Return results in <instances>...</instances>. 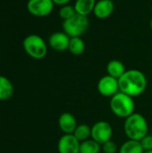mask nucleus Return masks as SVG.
Here are the masks:
<instances>
[{"label":"nucleus","mask_w":152,"mask_h":153,"mask_svg":"<svg viewBox=\"0 0 152 153\" xmlns=\"http://www.w3.org/2000/svg\"><path fill=\"white\" fill-rule=\"evenodd\" d=\"M22 47L26 54L33 59H43L47 54V45L39 35L30 34L22 41Z\"/></svg>","instance_id":"obj_4"},{"label":"nucleus","mask_w":152,"mask_h":153,"mask_svg":"<svg viewBox=\"0 0 152 153\" xmlns=\"http://www.w3.org/2000/svg\"><path fill=\"white\" fill-rule=\"evenodd\" d=\"M97 90L101 96L111 98L119 91L118 79L107 74L99 80Z\"/></svg>","instance_id":"obj_8"},{"label":"nucleus","mask_w":152,"mask_h":153,"mask_svg":"<svg viewBox=\"0 0 152 153\" xmlns=\"http://www.w3.org/2000/svg\"><path fill=\"white\" fill-rule=\"evenodd\" d=\"M80 145L73 134H64L58 141L57 150L59 153H80Z\"/></svg>","instance_id":"obj_9"},{"label":"nucleus","mask_w":152,"mask_h":153,"mask_svg":"<svg viewBox=\"0 0 152 153\" xmlns=\"http://www.w3.org/2000/svg\"><path fill=\"white\" fill-rule=\"evenodd\" d=\"M144 150L140 141L128 139L119 148L118 153H143Z\"/></svg>","instance_id":"obj_16"},{"label":"nucleus","mask_w":152,"mask_h":153,"mask_svg":"<svg viewBox=\"0 0 152 153\" xmlns=\"http://www.w3.org/2000/svg\"><path fill=\"white\" fill-rule=\"evenodd\" d=\"M150 27H151V29L152 30V17L151 19V22H150Z\"/></svg>","instance_id":"obj_24"},{"label":"nucleus","mask_w":152,"mask_h":153,"mask_svg":"<svg viewBox=\"0 0 152 153\" xmlns=\"http://www.w3.org/2000/svg\"><path fill=\"white\" fill-rule=\"evenodd\" d=\"M151 134H152V130H151Z\"/></svg>","instance_id":"obj_26"},{"label":"nucleus","mask_w":152,"mask_h":153,"mask_svg":"<svg viewBox=\"0 0 152 153\" xmlns=\"http://www.w3.org/2000/svg\"><path fill=\"white\" fill-rule=\"evenodd\" d=\"M77 126L75 117L69 112L63 113L58 118V126L64 134H73Z\"/></svg>","instance_id":"obj_12"},{"label":"nucleus","mask_w":152,"mask_h":153,"mask_svg":"<svg viewBox=\"0 0 152 153\" xmlns=\"http://www.w3.org/2000/svg\"><path fill=\"white\" fill-rule=\"evenodd\" d=\"M119 91L124 92L133 98L142 95L148 84L146 75L140 70L130 69L118 79Z\"/></svg>","instance_id":"obj_1"},{"label":"nucleus","mask_w":152,"mask_h":153,"mask_svg":"<svg viewBox=\"0 0 152 153\" xmlns=\"http://www.w3.org/2000/svg\"><path fill=\"white\" fill-rule=\"evenodd\" d=\"M144 152L152 151V134H147L140 141Z\"/></svg>","instance_id":"obj_22"},{"label":"nucleus","mask_w":152,"mask_h":153,"mask_svg":"<svg viewBox=\"0 0 152 153\" xmlns=\"http://www.w3.org/2000/svg\"><path fill=\"white\" fill-rule=\"evenodd\" d=\"M96 3V0H75L73 6L76 13L88 17L93 13Z\"/></svg>","instance_id":"obj_13"},{"label":"nucleus","mask_w":152,"mask_h":153,"mask_svg":"<svg viewBox=\"0 0 152 153\" xmlns=\"http://www.w3.org/2000/svg\"><path fill=\"white\" fill-rule=\"evenodd\" d=\"M125 66L123 62L117 59H113L109 61L107 65V73L108 75L119 79L125 73Z\"/></svg>","instance_id":"obj_14"},{"label":"nucleus","mask_w":152,"mask_h":153,"mask_svg":"<svg viewBox=\"0 0 152 153\" xmlns=\"http://www.w3.org/2000/svg\"><path fill=\"white\" fill-rule=\"evenodd\" d=\"M58 14H59V17L63 21H65V20H68L71 17H73L74 14H76V12H75V9H74L73 5L65 4V5L61 6V8L59 9Z\"/></svg>","instance_id":"obj_20"},{"label":"nucleus","mask_w":152,"mask_h":153,"mask_svg":"<svg viewBox=\"0 0 152 153\" xmlns=\"http://www.w3.org/2000/svg\"><path fill=\"white\" fill-rule=\"evenodd\" d=\"M13 94V85L5 76L0 75V100H7Z\"/></svg>","instance_id":"obj_15"},{"label":"nucleus","mask_w":152,"mask_h":153,"mask_svg":"<svg viewBox=\"0 0 152 153\" xmlns=\"http://www.w3.org/2000/svg\"><path fill=\"white\" fill-rule=\"evenodd\" d=\"M100 152L101 144L91 138L81 143L80 153H100Z\"/></svg>","instance_id":"obj_18"},{"label":"nucleus","mask_w":152,"mask_h":153,"mask_svg":"<svg viewBox=\"0 0 152 153\" xmlns=\"http://www.w3.org/2000/svg\"><path fill=\"white\" fill-rule=\"evenodd\" d=\"M72 0H53L55 4L60 5V6H63V5H65V4H69V3Z\"/></svg>","instance_id":"obj_23"},{"label":"nucleus","mask_w":152,"mask_h":153,"mask_svg":"<svg viewBox=\"0 0 152 153\" xmlns=\"http://www.w3.org/2000/svg\"><path fill=\"white\" fill-rule=\"evenodd\" d=\"M143 153H152V151H149V152H144Z\"/></svg>","instance_id":"obj_25"},{"label":"nucleus","mask_w":152,"mask_h":153,"mask_svg":"<svg viewBox=\"0 0 152 153\" xmlns=\"http://www.w3.org/2000/svg\"><path fill=\"white\" fill-rule=\"evenodd\" d=\"M69 52L73 56H81L85 51V42L81 37H74L70 39Z\"/></svg>","instance_id":"obj_17"},{"label":"nucleus","mask_w":152,"mask_h":153,"mask_svg":"<svg viewBox=\"0 0 152 153\" xmlns=\"http://www.w3.org/2000/svg\"><path fill=\"white\" fill-rule=\"evenodd\" d=\"M70 37L64 31H56L48 38V45L55 51L64 52L68 50Z\"/></svg>","instance_id":"obj_10"},{"label":"nucleus","mask_w":152,"mask_h":153,"mask_svg":"<svg viewBox=\"0 0 152 153\" xmlns=\"http://www.w3.org/2000/svg\"><path fill=\"white\" fill-rule=\"evenodd\" d=\"M118 150L119 149L117 147V144L112 140H110L101 145V151L104 153H116Z\"/></svg>","instance_id":"obj_21"},{"label":"nucleus","mask_w":152,"mask_h":153,"mask_svg":"<svg viewBox=\"0 0 152 153\" xmlns=\"http://www.w3.org/2000/svg\"><path fill=\"white\" fill-rule=\"evenodd\" d=\"M53 0H29L27 3L28 12L35 17L48 16L54 10Z\"/></svg>","instance_id":"obj_7"},{"label":"nucleus","mask_w":152,"mask_h":153,"mask_svg":"<svg viewBox=\"0 0 152 153\" xmlns=\"http://www.w3.org/2000/svg\"><path fill=\"white\" fill-rule=\"evenodd\" d=\"M113 127L107 121H98L91 126V139L103 144L112 139Z\"/></svg>","instance_id":"obj_6"},{"label":"nucleus","mask_w":152,"mask_h":153,"mask_svg":"<svg viewBox=\"0 0 152 153\" xmlns=\"http://www.w3.org/2000/svg\"><path fill=\"white\" fill-rule=\"evenodd\" d=\"M124 131L128 139L141 141L149 134L148 122L142 114L134 112L125 119Z\"/></svg>","instance_id":"obj_2"},{"label":"nucleus","mask_w":152,"mask_h":153,"mask_svg":"<svg viewBox=\"0 0 152 153\" xmlns=\"http://www.w3.org/2000/svg\"><path fill=\"white\" fill-rule=\"evenodd\" d=\"M90 26V20L87 16L81 14H74L68 20L63 21V31L65 32L70 38L81 37L83 35Z\"/></svg>","instance_id":"obj_5"},{"label":"nucleus","mask_w":152,"mask_h":153,"mask_svg":"<svg viewBox=\"0 0 152 153\" xmlns=\"http://www.w3.org/2000/svg\"><path fill=\"white\" fill-rule=\"evenodd\" d=\"M109 107L115 116L125 119L134 113L135 103L133 97L118 91L110 98Z\"/></svg>","instance_id":"obj_3"},{"label":"nucleus","mask_w":152,"mask_h":153,"mask_svg":"<svg viewBox=\"0 0 152 153\" xmlns=\"http://www.w3.org/2000/svg\"><path fill=\"white\" fill-rule=\"evenodd\" d=\"M115 10V4L113 0H99L97 1L93 13L96 18L104 20L108 18Z\"/></svg>","instance_id":"obj_11"},{"label":"nucleus","mask_w":152,"mask_h":153,"mask_svg":"<svg viewBox=\"0 0 152 153\" xmlns=\"http://www.w3.org/2000/svg\"><path fill=\"white\" fill-rule=\"evenodd\" d=\"M73 134L80 143L84 142L91 138V127L86 124L78 125Z\"/></svg>","instance_id":"obj_19"}]
</instances>
